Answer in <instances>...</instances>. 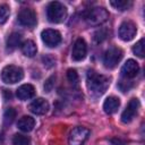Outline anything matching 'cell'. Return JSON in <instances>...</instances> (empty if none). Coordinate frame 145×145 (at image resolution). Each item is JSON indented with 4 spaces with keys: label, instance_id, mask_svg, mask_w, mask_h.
I'll use <instances>...</instances> for the list:
<instances>
[{
    "label": "cell",
    "instance_id": "6da1fadb",
    "mask_svg": "<svg viewBox=\"0 0 145 145\" xmlns=\"http://www.w3.org/2000/svg\"><path fill=\"white\" fill-rule=\"evenodd\" d=\"M110 85V78L108 76L95 72L94 70H88L86 75V86L89 93L94 96L102 95Z\"/></svg>",
    "mask_w": 145,
    "mask_h": 145
},
{
    "label": "cell",
    "instance_id": "7a4b0ae2",
    "mask_svg": "<svg viewBox=\"0 0 145 145\" xmlns=\"http://www.w3.org/2000/svg\"><path fill=\"white\" fill-rule=\"evenodd\" d=\"M46 16L53 24L62 23L67 17V8L59 1H52L46 8Z\"/></svg>",
    "mask_w": 145,
    "mask_h": 145
},
{
    "label": "cell",
    "instance_id": "3957f363",
    "mask_svg": "<svg viewBox=\"0 0 145 145\" xmlns=\"http://www.w3.org/2000/svg\"><path fill=\"white\" fill-rule=\"evenodd\" d=\"M24 77V71L20 67L8 65L1 70V79L6 84H16Z\"/></svg>",
    "mask_w": 145,
    "mask_h": 145
},
{
    "label": "cell",
    "instance_id": "277c9868",
    "mask_svg": "<svg viewBox=\"0 0 145 145\" xmlns=\"http://www.w3.org/2000/svg\"><path fill=\"white\" fill-rule=\"evenodd\" d=\"M109 18V12L106 11V9L102 8V7H95L92 8L87 11V14L85 15V19L89 25H101L104 22H106Z\"/></svg>",
    "mask_w": 145,
    "mask_h": 145
},
{
    "label": "cell",
    "instance_id": "5b68a950",
    "mask_svg": "<svg viewBox=\"0 0 145 145\" xmlns=\"http://www.w3.org/2000/svg\"><path fill=\"white\" fill-rule=\"evenodd\" d=\"M123 52L120 48L117 46H112L110 49H108L103 56V63L105 66V68L108 69H113L118 66V63L120 62V60L122 59Z\"/></svg>",
    "mask_w": 145,
    "mask_h": 145
},
{
    "label": "cell",
    "instance_id": "8992f818",
    "mask_svg": "<svg viewBox=\"0 0 145 145\" xmlns=\"http://www.w3.org/2000/svg\"><path fill=\"white\" fill-rule=\"evenodd\" d=\"M17 19H18V22L22 26H25V27H28V28H33L37 23L36 12L31 8L22 9L18 12Z\"/></svg>",
    "mask_w": 145,
    "mask_h": 145
},
{
    "label": "cell",
    "instance_id": "52a82bcc",
    "mask_svg": "<svg viewBox=\"0 0 145 145\" xmlns=\"http://www.w3.org/2000/svg\"><path fill=\"white\" fill-rule=\"evenodd\" d=\"M89 136V130L85 127H76L74 128L69 136H68V143L69 145H83Z\"/></svg>",
    "mask_w": 145,
    "mask_h": 145
},
{
    "label": "cell",
    "instance_id": "ba28073f",
    "mask_svg": "<svg viewBox=\"0 0 145 145\" xmlns=\"http://www.w3.org/2000/svg\"><path fill=\"white\" fill-rule=\"evenodd\" d=\"M118 33H119V37L122 41L125 42L131 41L137 33V26L131 20H125L120 24Z\"/></svg>",
    "mask_w": 145,
    "mask_h": 145
},
{
    "label": "cell",
    "instance_id": "9c48e42d",
    "mask_svg": "<svg viewBox=\"0 0 145 145\" xmlns=\"http://www.w3.org/2000/svg\"><path fill=\"white\" fill-rule=\"evenodd\" d=\"M41 39L43 43L49 48H56L61 43V34L57 29L46 28L41 33Z\"/></svg>",
    "mask_w": 145,
    "mask_h": 145
},
{
    "label": "cell",
    "instance_id": "30bf717a",
    "mask_svg": "<svg viewBox=\"0 0 145 145\" xmlns=\"http://www.w3.org/2000/svg\"><path fill=\"white\" fill-rule=\"evenodd\" d=\"M139 106H140V103H139L138 99H131L128 102V104H127L126 109L123 110V112L121 113V121L123 123H129L136 117Z\"/></svg>",
    "mask_w": 145,
    "mask_h": 145
},
{
    "label": "cell",
    "instance_id": "8fae6325",
    "mask_svg": "<svg viewBox=\"0 0 145 145\" xmlns=\"http://www.w3.org/2000/svg\"><path fill=\"white\" fill-rule=\"evenodd\" d=\"M86 54H87V44L84 39L79 37L74 43L72 51H71V58L74 61H82L83 59H85Z\"/></svg>",
    "mask_w": 145,
    "mask_h": 145
},
{
    "label": "cell",
    "instance_id": "7c38bea8",
    "mask_svg": "<svg viewBox=\"0 0 145 145\" xmlns=\"http://www.w3.org/2000/svg\"><path fill=\"white\" fill-rule=\"evenodd\" d=\"M138 71H139V66L133 59L127 60L121 68V74L125 78H134L137 76Z\"/></svg>",
    "mask_w": 145,
    "mask_h": 145
},
{
    "label": "cell",
    "instance_id": "4fadbf2b",
    "mask_svg": "<svg viewBox=\"0 0 145 145\" xmlns=\"http://www.w3.org/2000/svg\"><path fill=\"white\" fill-rule=\"evenodd\" d=\"M28 109L31 112H33L34 114H37V116H42V114H45L49 110V103L46 100L42 99V97H39L36 100H34L29 105H28Z\"/></svg>",
    "mask_w": 145,
    "mask_h": 145
},
{
    "label": "cell",
    "instance_id": "5bb4252c",
    "mask_svg": "<svg viewBox=\"0 0 145 145\" xmlns=\"http://www.w3.org/2000/svg\"><path fill=\"white\" fill-rule=\"evenodd\" d=\"M16 95L19 100L22 101H26V100H29L32 99L34 95H35V88L33 85L31 84H24L22 86H19L16 91Z\"/></svg>",
    "mask_w": 145,
    "mask_h": 145
},
{
    "label": "cell",
    "instance_id": "9a60e30c",
    "mask_svg": "<svg viewBox=\"0 0 145 145\" xmlns=\"http://www.w3.org/2000/svg\"><path fill=\"white\" fill-rule=\"evenodd\" d=\"M119 106H120V100H119V97L113 96V95L106 97L105 101H104V103H103V110L108 114L116 113L118 111Z\"/></svg>",
    "mask_w": 145,
    "mask_h": 145
},
{
    "label": "cell",
    "instance_id": "2e32d148",
    "mask_svg": "<svg viewBox=\"0 0 145 145\" xmlns=\"http://www.w3.org/2000/svg\"><path fill=\"white\" fill-rule=\"evenodd\" d=\"M17 127L22 130V131H25V133H28V131H32L35 127V120L34 118L29 117V116H23L18 122H17Z\"/></svg>",
    "mask_w": 145,
    "mask_h": 145
},
{
    "label": "cell",
    "instance_id": "e0dca14e",
    "mask_svg": "<svg viewBox=\"0 0 145 145\" xmlns=\"http://www.w3.org/2000/svg\"><path fill=\"white\" fill-rule=\"evenodd\" d=\"M22 34L19 33H11L8 37H7V49L8 50H15L16 48H18L19 45H22Z\"/></svg>",
    "mask_w": 145,
    "mask_h": 145
},
{
    "label": "cell",
    "instance_id": "ac0fdd59",
    "mask_svg": "<svg viewBox=\"0 0 145 145\" xmlns=\"http://www.w3.org/2000/svg\"><path fill=\"white\" fill-rule=\"evenodd\" d=\"M22 52L26 56V57H34L37 52V48H36V44L32 41V40H27L25 42L22 43Z\"/></svg>",
    "mask_w": 145,
    "mask_h": 145
},
{
    "label": "cell",
    "instance_id": "d6986e66",
    "mask_svg": "<svg viewBox=\"0 0 145 145\" xmlns=\"http://www.w3.org/2000/svg\"><path fill=\"white\" fill-rule=\"evenodd\" d=\"M110 5L114 9L120 10V11H123V10L129 9L133 6V2L129 1V0H111L110 1Z\"/></svg>",
    "mask_w": 145,
    "mask_h": 145
},
{
    "label": "cell",
    "instance_id": "ffe728a7",
    "mask_svg": "<svg viewBox=\"0 0 145 145\" xmlns=\"http://www.w3.org/2000/svg\"><path fill=\"white\" fill-rule=\"evenodd\" d=\"M16 118V111L12 108H8L3 113V123L6 126H9L12 123V121Z\"/></svg>",
    "mask_w": 145,
    "mask_h": 145
},
{
    "label": "cell",
    "instance_id": "44dd1931",
    "mask_svg": "<svg viewBox=\"0 0 145 145\" xmlns=\"http://www.w3.org/2000/svg\"><path fill=\"white\" fill-rule=\"evenodd\" d=\"M31 139L22 134H16L12 137V145H29Z\"/></svg>",
    "mask_w": 145,
    "mask_h": 145
},
{
    "label": "cell",
    "instance_id": "7402d4cb",
    "mask_svg": "<svg viewBox=\"0 0 145 145\" xmlns=\"http://www.w3.org/2000/svg\"><path fill=\"white\" fill-rule=\"evenodd\" d=\"M144 45H145V40H144V39H140V40L133 46V52H134V54H136V56L139 57V58H143V57H144Z\"/></svg>",
    "mask_w": 145,
    "mask_h": 145
},
{
    "label": "cell",
    "instance_id": "603a6c76",
    "mask_svg": "<svg viewBox=\"0 0 145 145\" xmlns=\"http://www.w3.org/2000/svg\"><path fill=\"white\" fill-rule=\"evenodd\" d=\"M10 15V8L7 5H0V25L5 24Z\"/></svg>",
    "mask_w": 145,
    "mask_h": 145
},
{
    "label": "cell",
    "instance_id": "cb8c5ba5",
    "mask_svg": "<svg viewBox=\"0 0 145 145\" xmlns=\"http://www.w3.org/2000/svg\"><path fill=\"white\" fill-rule=\"evenodd\" d=\"M67 79L71 85L78 84V74L75 69H68L67 70Z\"/></svg>",
    "mask_w": 145,
    "mask_h": 145
},
{
    "label": "cell",
    "instance_id": "d4e9b609",
    "mask_svg": "<svg viewBox=\"0 0 145 145\" xmlns=\"http://www.w3.org/2000/svg\"><path fill=\"white\" fill-rule=\"evenodd\" d=\"M106 37H108V31L104 29V28H101V29H99L94 33V41L96 43H100V42L104 41Z\"/></svg>",
    "mask_w": 145,
    "mask_h": 145
},
{
    "label": "cell",
    "instance_id": "484cf974",
    "mask_svg": "<svg viewBox=\"0 0 145 145\" xmlns=\"http://www.w3.org/2000/svg\"><path fill=\"white\" fill-rule=\"evenodd\" d=\"M54 82H56V75L50 76V77L45 80V83H44V85H43L44 91H45V92H50V91L53 88V86H54Z\"/></svg>",
    "mask_w": 145,
    "mask_h": 145
},
{
    "label": "cell",
    "instance_id": "4316f807",
    "mask_svg": "<svg viewBox=\"0 0 145 145\" xmlns=\"http://www.w3.org/2000/svg\"><path fill=\"white\" fill-rule=\"evenodd\" d=\"M42 61H43V65L45 67H48V68H51V67H53L56 65V60L51 56H44L42 58Z\"/></svg>",
    "mask_w": 145,
    "mask_h": 145
},
{
    "label": "cell",
    "instance_id": "83f0119b",
    "mask_svg": "<svg viewBox=\"0 0 145 145\" xmlns=\"http://www.w3.org/2000/svg\"><path fill=\"white\" fill-rule=\"evenodd\" d=\"M3 134H0V145H3Z\"/></svg>",
    "mask_w": 145,
    "mask_h": 145
}]
</instances>
